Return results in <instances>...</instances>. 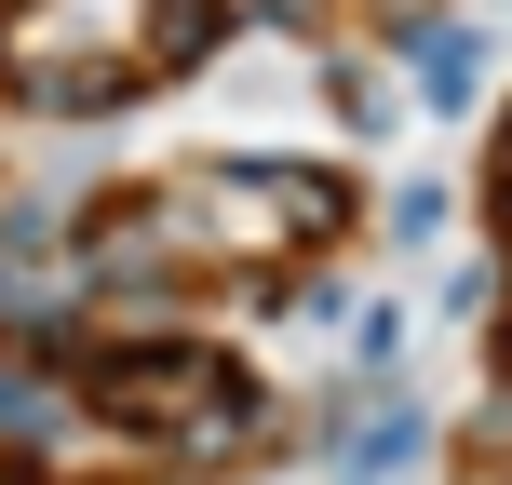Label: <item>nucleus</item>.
Masks as SVG:
<instances>
[{
	"label": "nucleus",
	"instance_id": "obj_1",
	"mask_svg": "<svg viewBox=\"0 0 512 485\" xmlns=\"http://www.w3.org/2000/svg\"><path fill=\"white\" fill-rule=\"evenodd\" d=\"M405 54H418L432 95H472V41H459V27H405Z\"/></svg>",
	"mask_w": 512,
	"mask_h": 485
},
{
	"label": "nucleus",
	"instance_id": "obj_2",
	"mask_svg": "<svg viewBox=\"0 0 512 485\" xmlns=\"http://www.w3.org/2000/svg\"><path fill=\"white\" fill-rule=\"evenodd\" d=\"M149 14H162V54H203L216 41V0H149Z\"/></svg>",
	"mask_w": 512,
	"mask_h": 485
}]
</instances>
